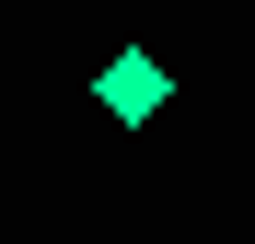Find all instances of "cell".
<instances>
[{
	"mask_svg": "<svg viewBox=\"0 0 255 244\" xmlns=\"http://www.w3.org/2000/svg\"><path fill=\"white\" fill-rule=\"evenodd\" d=\"M162 93H174V70H162L151 47H116V58L93 70V105L116 116V128H151V116H162Z\"/></svg>",
	"mask_w": 255,
	"mask_h": 244,
	"instance_id": "obj_1",
	"label": "cell"
}]
</instances>
